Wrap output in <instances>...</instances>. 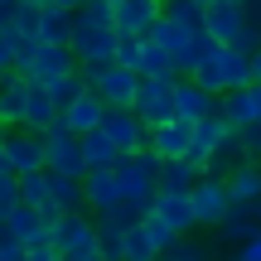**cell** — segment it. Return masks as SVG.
<instances>
[{
  "label": "cell",
  "mask_w": 261,
  "mask_h": 261,
  "mask_svg": "<svg viewBox=\"0 0 261 261\" xmlns=\"http://www.w3.org/2000/svg\"><path fill=\"white\" fill-rule=\"evenodd\" d=\"M116 0H83L73 10V39L68 48L77 54V68H102L116 63Z\"/></svg>",
  "instance_id": "obj_1"
},
{
  "label": "cell",
  "mask_w": 261,
  "mask_h": 261,
  "mask_svg": "<svg viewBox=\"0 0 261 261\" xmlns=\"http://www.w3.org/2000/svg\"><path fill=\"white\" fill-rule=\"evenodd\" d=\"M189 77H194L198 87H208L213 97H223V92H232V87H247V83H252V54H247V48L213 44V54H208Z\"/></svg>",
  "instance_id": "obj_2"
},
{
  "label": "cell",
  "mask_w": 261,
  "mask_h": 261,
  "mask_svg": "<svg viewBox=\"0 0 261 261\" xmlns=\"http://www.w3.org/2000/svg\"><path fill=\"white\" fill-rule=\"evenodd\" d=\"M160 165H165V160L155 155V150H140V155H121L116 160V189H121V198L126 203H140L150 213V203H155V194H160V184H155V174H160Z\"/></svg>",
  "instance_id": "obj_3"
},
{
  "label": "cell",
  "mask_w": 261,
  "mask_h": 261,
  "mask_svg": "<svg viewBox=\"0 0 261 261\" xmlns=\"http://www.w3.org/2000/svg\"><path fill=\"white\" fill-rule=\"evenodd\" d=\"M83 83L102 97L107 107H136V92H140V73H130L121 63H102V68H77Z\"/></svg>",
  "instance_id": "obj_4"
},
{
  "label": "cell",
  "mask_w": 261,
  "mask_h": 261,
  "mask_svg": "<svg viewBox=\"0 0 261 261\" xmlns=\"http://www.w3.org/2000/svg\"><path fill=\"white\" fill-rule=\"evenodd\" d=\"M44 169H48V174H68V179H87L83 140H77L63 121L44 130Z\"/></svg>",
  "instance_id": "obj_5"
},
{
  "label": "cell",
  "mask_w": 261,
  "mask_h": 261,
  "mask_svg": "<svg viewBox=\"0 0 261 261\" xmlns=\"http://www.w3.org/2000/svg\"><path fill=\"white\" fill-rule=\"evenodd\" d=\"M227 145H237V126L223 116V107H218L213 116H203V121H194V145H189V155L184 160H194L198 165V174H203V165L218 155V150H227Z\"/></svg>",
  "instance_id": "obj_6"
},
{
  "label": "cell",
  "mask_w": 261,
  "mask_h": 261,
  "mask_svg": "<svg viewBox=\"0 0 261 261\" xmlns=\"http://www.w3.org/2000/svg\"><path fill=\"white\" fill-rule=\"evenodd\" d=\"M203 29L218 39V44H227V48H247V54H252V39H247V15H242V5L208 0V10H203Z\"/></svg>",
  "instance_id": "obj_7"
},
{
  "label": "cell",
  "mask_w": 261,
  "mask_h": 261,
  "mask_svg": "<svg viewBox=\"0 0 261 261\" xmlns=\"http://www.w3.org/2000/svg\"><path fill=\"white\" fill-rule=\"evenodd\" d=\"M189 203H194V218L198 227H218L232 208V194H227V179L218 174H198V184L189 189Z\"/></svg>",
  "instance_id": "obj_8"
},
{
  "label": "cell",
  "mask_w": 261,
  "mask_h": 261,
  "mask_svg": "<svg viewBox=\"0 0 261 261\" xmlns=\"http://www.w3.org/2000/svg\"><path fill=\"white\" fill-rule=\"evenodd\" d=\"M102 130H107V140H112L121 155H140V150L150 145V126L140 121L130 107H107V116H102Z\"/></svg>",
  "instance_id": "obj_9"
},
{
  "label": "cell",
  "mask_w": 261,
  "mask_h": 261,
  "mask_svg": "<svg viewBox=\"0 0 261 261\" xmlns=\"http://www.w3.org/2000/svg\"><path fill=\"white\" fill-rule=\"evenodd\" d=\"M130 112L145 126H165L174 116V77H140V92H136Z\"/></svg>",
  "instance_id": "obj_10"
},
{
  "label": "cell",
  "mask_w": 261,
  "mask_h": 261,
  "mask_svg": "<svg viewBox=\"0 0 261 261\" xmlns=\"http://www.w3.org/2000/svg\"><path fill=\"white\" fill-rule=\"evenodd\" d=\"M0 145H5L15 174H34V169H44V136H39V130L5 126V130H0Z\"/></svg>",
  "instance_id": "obj_11"
},
{
  "label": "cell",
  "mask_w": 261,
  "mask_h": 261,
  "mask_svg": "<svg viewBox=\"0 0 261 261\" xmlns=\"http://www.w3.org/2000/svg\"><path fill=\"white\" fill-rule=\"evenodd\" d=\"M48 242H54L63 256L92 252V247H97V218H87L83 208H77V213H63V218L54 223V232H48Z\"/></svg>",
  "instance_id": "obj_12"
},
{
  "label": "cell",
  "mask_w": 261,
  "mask_h": 261,
  "mask_svg": "<svg viewBox=\"0 0 261 261\" xmlns=\"http://www.w3.org/2000/svg\"><path fill=\"white\" fill-rule=\"evenodd\" d=\"M24 77H34V83H48V77H63V73H77V54L68 44H44L39 39L34 54H29V63L19 68Z\"/></svg>",
  "instance_id": "obj_13"
},
{
  "label": "cell",
  "mask_w": 261,
  "mask_h": 261,
  "mask_svg": "<svg viewBox=\"0 0 261 261\" xmlns=\"http://www.w3.org/2000/svg\"><path fill=\"white\" fill-rule=\"evenodd\" d=\"M150 218H160L174 237H184V232H194V227H198L194 203H189V194H179V189H160L155 203H150Z\"/></svg>",
  "instance_id": "obj_14"
},
{
  "label": "cell",
  "mask_w": 261,
  "mask_h": 261,
  "mask_svg": "<svg viewBox=\"0 0 261 261\" xmlns=\"http://www.w3.org/2000/svg\"><path fill=\"white\" fill-rule=\"evenodd\" d=\"M160 15H165V0H116V34L145 39Z\"/></svg>",
  "instance_id": "obj_15"
},
{
  "label": "cell",
  "mask_w": 261,
  "mask_h": 261,
  "mask_svg": "<svg viewBox=\"0 0 261 261\" xmlns=\"http://www.w3.org/2000/svg\"><path fill=\"white\" fill-rule=\"evenodd\" d=\"M218 107H223V97H213L208 87H198L194 77H174V116L203 121V116H213Z\"/></svg>",
  "instance_id": "obj_16"
},
{
  "label": "cell",
  "mask_w": 261,
  "mask_h": 261,
  "mask_svg": "<svg viewBox=\"0 0 261 261\" xmlns=\"http://www.w3.org/2000/svg\"><path fill=\"white\" fill-rule=\"evenodd\" d=\"M189 145H194V121H184V116H169L165 126H150V150L160 160H184Z\"/></svg>",
  "instance_id": "obj_17"
},
{
  "label": "cell",
  "mask_w": 261,
  "mask_h": 261,
  "mask_svg": "<svg viewBox=\"0 0 261 261\" xmlns=\"http://www.w3.org/2000/svg\"><path fill=\"white\" fill-rule=\"evenodd\" d=\"M5 232L15 237L19 247H34V242H48V232H54V223H48V218L39 213L34 203H15V213L5 218Z\"/></svg>",
  "instance_id": "obj_18"
},
{
  "label": "cell",
  "mask_w": 261,
  "mask_h": 261,
  "mask_svg": "<svg viewBox=\"0 0 261 261\" xmlns=\"http://www.w3.org/2000/svg\"><path fill=\"white\" fill-rule=\"evenodd\" d=\"M102 116H107V102L92 92V87H87L83 97H73V102L58 112V121L73 130V136H87V130H97V126H102Z\"/></svg>",
  "instance_id": "obj_19"
},
{
  "label": "cell",
  "mask_w": 261,
  "mask_h": 261,
  "mask_svg": "<svg viewBox=\"0 0 261 261\" xmlns=\"http://www.w3.org/2000/svg\"><path fill=\"white\" fill-rule=\"evenodd\" d=\"M223 116L232 126H261V83H247V87L223 92Z\"/></svg>",
  "instance_id": "obj_20"
},
{
  "label": "cell",
  "mask_w": 261,
  "mask_h": 261,
  "mask_svg": "<svg viewBox=\"0 0 261 261\" xmlns=\"http://www.w3.org/2000/svg\"><path fill=\"white\" fill-rule=\"evenodd\" d=\"M24 102H29V77L24 73L0 77V130L5 126H24Z\"/></svg>",
  "instance_id": "obj_21"
},
{
  "label": "cell",
  "mask_w": 261,
  "mask_h": 261,
  "mask_svg": "<svg viewBox=\"0 0 261 261\" xmlns=\"http://www.w3.org/2000/svg\"><path fill=\"white\" fill-rule=\"evenodd\" d=\"M83 203L92 208V213H107L112 203H121L116 169H87V179H83Z\"/></svg>",
  "instance_id": "obj_22"
},
{
  "label": "cell",
  "mask_w": 261,
  "mask_h": 261,
  "mask_svg": "<svg viewBox=\"0 0 261 261\" xmlns=\"http://www.w3.org/2000/svg\"><path fill=\"white\" fill-rule=\"evenodd\" d=\"M227 194H232V203H256L261 198V160H237L227 169Z\"/></svg>",
  "instance_id": "obj_23"
},
{
  "label": "cell",
  "mask_w": 261,
  "mask_h": 261,
  "mask_svg": "<svg viewBox=\"0 0 261 261\" xmlns=\"http://www.w3.org/2000/svg\"><path fill=\"white\" fill-rule=\"evenodd\" d=\"M48 126H58V107H54V97L44 92V83H34V77H29V102H24V130H39V136H44Z\"/></svg>",
  "instance_id": "obj_24"
},
{
  "label": "cell",
  "mask_w": 261,
  "mask_h": 261,
  "mask_svg": "<svg viewBox=\"0 0 261 261\" xmlns=\"http://www.w3.org/2000/svg\"><path fill=\"white\" fill-rule=\"evenodd\" d=\"M252 232H261V223H256L252 203H232V208H227V218L218 223V242H232V247H242Z\"/></svg>",
  "instance_id": "obj_25"
},
{
  "label": "cell",
  "mask_w": 261,
  "mask_h": 261,
  "mask_svg": "<svg viewBox=\"0 0 261 261\" xmlns=\"http://www.w3.org/2000/svg\"><path fill=\"white\" fill-rule=\"evenodd\" d=\"M39 39H44V44H68V39H73V10L39 5Z\"/></svg>",
  "instance_id": "obj_26"
},
{
  "label": "cell",
  "mask_w": 261,
  "mask_h": 261,
  "mask_svg": "<svg viewBox=\"0 0 261 261\" xmlns=\"http://www.w3.org/2000/svg\"><path fill=\"white\" fill-rule=\"evenodd\" d=\"M83 140V160H87V169H112L116 160H121V150L107 140V130L97 126V130H87V136H77Z\"/></svg>",
  "instance_id": "obj_27"
},
{
  "label": "cell",
  "mask_w": 261,
  "mask_h": 261,
  "mask_svg": "<svg viewBox=\"0 0 261 261\" xmlns=\"http://www.w3.org/2000/svg\"><path fill=\"white\" fill-rule=\"evenodd\" d=\"M155 184H160V189H179V194H189V189L198 184V165H194V160H165V165H160V174H155Z\"/></svg>",
  "instance_id": "obj_28"
},
{
  "label": "cell",
  "mask_w": 261,
  "mask_h": 261,
  "mask_svg": "<svg viewBox=\"0 0 261 261\" xmlns=\"http://www.w3.org/2000/svg\"><path fill=\"white\" fill-rule=\"evenodd\" d=\"M169 261H218V247L213 242H198V237H174V242H169V252H165Z\"/></svg>",
  "instance_id": "obj_29"
},
{
  "label": "cell",
  "mask_w": 261,
  "mask_h": 261,
  "mask_svg": "<svg viewBox=\"0 0 261 261\" xmlns=\"http://www.w3.org/2000/svg\"><path fill=\"white\" fill-rule=\"evenodd\" d=\"M92 218H97L102 227H116V232H130V227H136L140 218H145V208H140V203H126V198H121V203H112L107 213H92Z\"/></svg>",
  "instance_id": "obj_30"
},
{
  "label": "cell",
  "mask_w": 261,
  "mask_h": 261,
  "mask_svg": "<svg viewBox=\"0 0 261 261\" xmlns=\"http://www.w3.org/2000/svg\"><path fill=\"white\" fill-rule=\"evenodd\" d=\"M155 256H165V252H160V242L145 232V218H140L126 232V261H155Z\"/></svg>",
  "instance_id": "obj_31"
},
{
  "label": "cell",
  "mask_w": 261,
  "mask_h": 261,
  "mask_svg": "<svg viewBox=\"0 0 261 261\" xmlns=\"http://www.w3.org/2000/svg\"><path fill=\"white\" fill-rule=\"evenodd\" d=\"M44 92L54 97V107L63 112L73 97H83V92H87V83H83V73H63V77H48V83H44Z\"/></svg>",
  "instance_id": "obj_32"
},
{
  "label": "cell",
  "mask_w": 261,
  "mask_h": 261,
  "mask_svg": "<svg viewBox=\"0 0 261 261\" xmlns=\"http://www.w3.org/2000/svg\"><path fill=\"white\" fill-rule=\"evenodd\" d=\"M140 77H179L174 58H169L160 44H150V39H145V58H140Z\"/></svg>",
  "instance_id": "obj_33"
},
{
  "label": "cell",
  "mask_w": 261,
  "mask_h": 261,
  "mask_svg": "<svg viewBox=\"0 0 261 261\" xmlns=\"http://www.w3.org/2000/svg\"><path fill=\"white\" fill-rule=\"evenodd\" d=\"M19 203H48V169H34V174H19Z\"/></svg>",
  "instance_id": "obj_34"
},
{
  "label": "cell",
  "mask_w": 261,
  "mask_h": 261,
  "mask_svg": "<svg viewBox=\"0 0 261 261\" xmlns=\"http://www.w3.org/2000/svg\"><path fill=\"white\" fill-rule=\"evenodd\" d=\"M203 10L208 5H198V0H165V15L189 24V29H203Z\"/></svg>",
  "instance_id": "obj_35"
},
{
  "label": "cell",
  "mask_w": 261,
  "mask_h": 261,
  "mask_svg": "<svg viewBox=\"0 0 261 261\" xmlns=\"http://www.w3.org/2000/svg\"><path fill=\"white\" fill-rule=\"evenodd\" d=\"M97 252L107 261H126V232H116V227H102L97 223Z\"/></svg>",
  "instance_id": "obj_36"
},
{
  "label": "cell",
  "mask_w": 261,
  "mask_h": 261,
  "mask_svg": "<svg viewBox=\"0 0 261 261\" xmlns=\"http://www.w3.org/2000/svg\"><path fill=\"white\" fill-rule=\"evenodd\" d=\"M15 203H19V174H0V223L15 213Z\"/></svg>",
  "instance_id": "obj_37"
},
{
  "label": "cell",
  "mask_w": 261,
  "mask_h": 261,
  "mask_svg": "<svg viewBox=\"0 0 261 261\" xmlns=\"http://www.w3.org/2000/svg\"><path fill=\"white\" fill-rule=\"evenodd\" d=\"M15 34L39 39V5H19V15H15Z\"/></svg>",
  "instance_id": "obj_38"
},
{
  "label": "cell",
  "mask_w": 261,
  "mask_h": 261,
  "mask_svg": "<svg viewBox=\"0 0 261 261\" xmlns=\"http://www.w3.org/2000/svg\"><path fill=\"white\" fill-rule=\"evenodd\" d=\"M237 145L247 160H261V126H237Z\"/></svg>",
  "instance_id": "obj_39"
},
{
  "label": "cell",
  "mask_w": 261,
  "mask_h": 261,
  "mask_svg": "<svg viewBox=\"0 0 261 261\" xmlns=\"http://www.w3.org/2000/svg\"><path fill=\"white\" fill-rule=\"evenodd\" d=\"M242 15H247V39H252V48H261V0H247Z\"/></svg>",
  "instance_id": "obj_40"
},
{
  "label": "cell",
  "mask_w": 261,
  "mask_h": 261,
  "mask_svg": "<svg viewBox=\"0 0 261 261\" xmlns=\"http://www.w3.org/2000/svg\"><path fill=\"white\" fill-rule=\"evenodd\" d=\"M24 261H68V256L54 242H34V247H24Z\"/></svg>",
  "instance_id": "obj_41"
},
{
  "label": "cell",
  "mask_w": 261,
  "mask_h": 261,
  "mask_svg": "<svg viewBox=\"0 0 261 261\" xmlns=\"http://www.w3.org/2000/svg\"><path fill=\"white\" fill-rule=\"evenodd\" d=\"M145 232H150V237L160 242V252H169V242H174V232H169V227L160 223V218H150V213H145Z\"/></svg>",
  "instance_id": "obj_42"
},
{
  "label": "cell",
  "mask_w": 261,
  "mask_h": 261,
  "mask_svg": "<svg viewBox=\"0 0 261 261\" xmlns=\"http://www.w3.org/2000/svg\"><path fill=\"white\" fill-rule=\"evenodd\" d=\"M237 256H242V261H261V232H252V237H247V242L237 247Z\"/></svg>",
  "instance_id": "obj_43"
},
{
  "label": "cell",
  "mask_w": 261,
  "mask_h": 261,
  "mask_svg": "<svg viewBox=\"0 0 261 261\" xmlns=\"http://www.w3.org/2000/svg\"><path fill=\"white\" fill-rule=\"evenodd\" d=\"M15 15H19L15 0H0V29H15Z\"/></svg>",
  "instance_id": "obj_44"
},
{
  "label": "cell",
  "mask_w": 261,
  "mask_h": 261,
  "mask_svg": "<svg viewBox=\"0 0 261 261\" xmlns=\"http://www.w3.org/2000/svg\"><path fill=\"white\" fill-rule=\"evenodd\" d=\"M68 261H107V256H102V252L92 247V252H77V256H68Z\"/></svg>",
  "instance_id": "obj_45"
},
{
  "label": "cell",
  "mask_w": 261,
  "mask_h": 261,
  "mask_svg": "<svg viewBox=\"0 0 261 261\" xmlns=\"http://www.w3.org/2000/svg\"><path fill=\"white\" fill-rule=\"evenodd\" d=\"M252 83H261V48H252Z\"/></svg>",
  "instance_id": "obj_46"
},
{
  "label": "cell",
  "mask_w": 261,
  "mask_h": 261,
  "mask_svg": "<svg viewBox=\"0 0 261 261\" xmlns=\"http://www.w3.org/2000/svg\"><path fill=\"white\" fill-rule=\"evenodd\" d=\"M0 174H15V169H10V155H5V145H0Z\"/></svg>",
  "instance_id": "obj_47"
},
{
  "label": "cell",
  "mask_w": 261,
  "mask_h": 261,
  "mask_svg": "<svg viewBox=\"0 0 261 261\" xmlns=\"http://www.w3.org/2000/svg\"><path fill=\"white\" fill-rule=\"evenodd\" d=\"M48 5H63V10H77L83 0H48Z\"/></svg>",
  "instance_id": "obj_48"
},
{
  "label": "cell",
  "mask_w": 261,
  "mask_h": 261,
  "mask_svg": "<svg viewBox=\"0 0 261 261\" xmlns=\"http://www.w3.org/2000/svg\"><path fill=\"white\" fill-rule=\"evenodd\" d=\"M15 5H48V0H15Z\"/></svg>",
  "instance_id": "obj_49"
},
{
  "label": "cell",
  "mask_w": 261,
  "mask_h": 261,
  "mask_svg": "<svg viewBox=\"0 0 261 261\" xmlns=\"http://www.w3.org/2000/svg\"><path fill=\"white\" fill-rule=\"evenodd\" d=\"M252 213H256V223H261V198H256V203H252Z\"/></svg>",
  "instance_id": "obj_50"
},
{
  "label": "cell",
  "mask_w": 261,
  "mask_h": 261,
  "mask_svg": "<svg viewBox=\"0 0 261 261\" xmlns=\"http://www.w3.org/2000/svg\"><path fill=\"white\" fill-rule=\"evenodd\" d=\"M223 261H242V256H237V252H232V256H223Z\"/></svg>",
  "instance_id": "obj_51"
},
{
  "label": "cell",
  "mask_w": 261,
  "mask_h": 261,
  "mask_svg": "<svg viewBox=\"0 0 261 261\" xmlns=\"http://www.w3.org/2000/svg\"><path fill=\"white\" fill-rule=\"evenodd\" d=\"M227 5H247V0H227Z\"/></svg>",
  "instance_id": "obj_52"
},
{
  "label": "cell",
  "mask_w": 261,
  "mask_h": 261,
  "mask_svg": "<svg viewBox=\"0 0 261 261\" xmlns=\"http://www.w3.org/2000/svg\"><path fill=\"white\" fill-rule=\"evenodd\" d=\"M155 261H169V256H155Z\"/></svg>",
  "instance_id": "obj_53"
},
{
  "label": "cell",
  "mask_w": 261,
  "mask_h": 261,
  "mask_svg": "<svg viewBox=\"0 0 261 261\" xmlns=\"http://www.w3.org/2000/svg\"><path fill=\"white\" fill-rule=\"evenodd\" d=\"M198 5H208V0H198Z\"/></svg>",
  "instance_id": "obj_54"
}]
</instances>
